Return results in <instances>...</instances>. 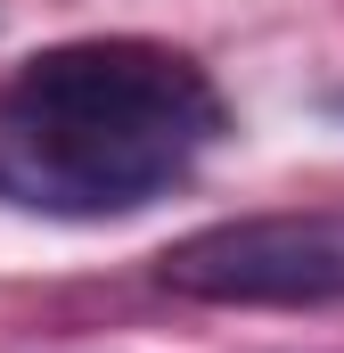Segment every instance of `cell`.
Masks as SVG:
<instances>
[{
	"label": "cell",
	"mask_w": 344,
	"mask_h": 353,
	"mask_svg": "<svg viewBox=\"0 0 344 353\" xmlns=\"http://www.w3.org/2000/svg\"><path fill=\"white\" fill-rule=\"evenodd\" d=\"M230 132L222 83L140 33L58 41L0 83V205L115 222L172 197Z\"/></svg>",
	"instance_id": "cell-1"
},
{
	"label": "cell",
	"mask_w": 344,
	"mask_h": 353,
	"mask_svg": "<svg viewBox=\"0 0 344 353\" xmlns=\"http://www.w3.org/2000/svg\"><path fill=\"white\" fill-rule=\"evenodd\" d=\"M189 304H344V214H238L172 239L156 263Z\"/></svg>",
	"instance_id": "cell-2"
}]
</instances>
